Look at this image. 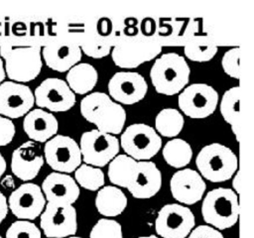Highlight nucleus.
I'll list each match as a JSON object with an SVG mask.
<instances>
[{
	"mask_svg": "<svg viewBox=\"0 0 254 238\" xmlns=\"http://www.w3.org/2000/svg\"><path fill=\"white\" fill-rule=\"evenodd\" d=\"M80 113L86 121L94 124L98 131L111 135L121 133L126 121V112L121 104L99 91L82 98Z\"/></svg>",
	"mask_w": 254,
	"mask_h": 238,
	"instance_id": "nucleus-1",
	"label": "nucleus"
},
{
	"mask_svg": "<svg viewBox=\"0 0 254 238\" xmlns=\"http://www.w3.org/2000/svg\"><path fill=\"white\" fill-rule=\"evenodd\" d=\"M190 69L183 56L167 53L157 58L151 67L150 77L158 93L175 95L188 84Z\"/></svg>",
	"mask_w": 254,
	"mask_h": 238,
	"instance_id": "nucleus-2",
	"label": "nucleus"
},
{
	"mask_svg": "<svg viewBox=\"0 0 254 238\" xmlns=\"http://www.w3.org/2000/svg\"><path fill=\"white\" fill-rule=\"evenodd\" d=\"M203 220L217 230L232 227L239 217V200L233 189L216 187L209 190L201 204Z\"/></svg>",
	"mask_w": 254,
	"mask_h": 238,
	"instance_id": "nucleus-3",
	"label": "nucleus"
},
{
	"mask_svg": "<svg viewBox=\"0 0 254 238\" xmlns=\"http://www.w3.org/2000/svg\"><path fill=\"white\" fill-rule=\"evenodd\" d=\"M195 165L202 178L212 182H221L229 179L235 174L238 160L228 147L219 143H212L199 151Z\"/></svg>",
	"mask_w": 254,
	"mask_h": 238,
	"instance_id": "nucleus-4",
	"label": "nucleus"
},
{
	"mask_svg": "<svg viewBox=\"0 0 254 238\" xmlns=\"http://www.w3.org/2000/svg\"><path fill=\"white\" fill-rule=\"evenodd\" d=\"M0 55L5 60V73L11 81L28 82L41 72L43 60L38 46L12 48L10 45H2Z\"/></svg>",
	"mask_w": 254,
	"mask_h": 238,
	"instance_id": "nucleus-5",
	"label": "nucleus"
},
{
	"mask_svg": "<svg viewBox=\"0 0 254 238\" xmlns=\"http://www.w3.org/2000/svg\"><path fill=\"white\" fill-rule=\"evenodd\" d=\"M120 145L127 156L136 161H149L162 147V139L147 124L129 125L121 135Z\"/></svg>",
	"mask_w": 254,
	"mask_h": 238,
	"instance_id": "nucleus-6",
	"label": "nucleus"
},
{
	"mask_svg": "<svg viewBox=\"0 0 254 238\" xmlns=\"http://www.w3.org/2000/svg\"><path fill=\"white\" fill-rule=\"evenodd\" d=\"M119 141L111 134L90 130L80 137L79 150L84 164L100 168L109 164L119 152Z\"/></svg>",
	"mask_w": 254,
	"mask_h": 238,
	"instance_id": "nucleus-7",
	"label": "nucleus"
},
{
	"mask_svg": "<svg viewBox=\"0 0 254 238\" xmlns=\"http://www.w3.org/2000/svg\"><path fill=\"white\" fill-rule=\"evenodd\" d=\"M161 52L162 46L156 41L125 38L114 45L111 57L115 65L122 68H134L157 58Z\"/></svg>",
	"mask_w": 254,
	"mask_h": 238,
	"instance_id": "nucleus-8",
	"label": "nucleus"
},
{
	"mask_svg": "<svg viewBox=\"0 0 254 238\" xmlns=\"http://www.w3.org/2000/svg\"><path fill=\"white\" fill-rule=\"evenodd\" d=\"M195 223L192 211L183 204L169 203L158 212L155 230L161 238H186Z\"/></svg>",
	"mask_w": 254,
	"mask_h": 238,
	"instance_id": "nucleus-9",
	"label": "nucleus"
},
{
	"mask_svg": "<svg viewBox=\"0 0 254 238\" xmlns=\"http://www.w3.org/2000/svg\"><path fill=\"white\" fill-rule=\"evenodd\" d=\"M218 103V93L206 83H192L179 94L178 104L187 116L202 119L211 115Z\"/></svg>",
	"mask_w": 254,
	"mask_h": 238,
	"instance_id": "nucleus-10",
	"label": "nucleus"
},
{
	"mask_svg": "<svg viewBox=\"0 0 254 238\" xmlns=\"http://www.w3.org/2000/svg\"><path fill=\"white\" fill-rule=\"evenodd\" d=\"M44 157L54 171L63 174L74 172L82 160L77 143L64 135H56L46 142Z\"/></svg>",
	"mask_w": 254,
	"mask_h": 238,
	"instance_id": "nucleus-11",
	"label": "nucleus"
},
{
	"mask_svg": "<svg viewBox=\"0 0 254 238\" xmlns=\"http://www.w3.org/2000/svg\"><path fill=\"white\" fill-rule=\"evenodd\" d=\"M35 103L40 108L52 112H64L70 109L76 101L75 94L67 83L58 77L44 79L35 89Z\"/></svg>",
	"mask_w": 254,
	"mask_h": 238,
	"instance_id": "nucleus-12",
	"label": "nucleus"
},
{
	"mask_svg": "<svg viewBox=\"0 0 254 238\" xmlns=\"http://www.w3.org/2000/svg\"><path fill=\"white\" fill-rule=\"evenodd\" d=\"M40 226L48 238L73 236L77 229L76 210L72 205L58 206L47 203L41 213Z\"/></svg>",
	"mask_w": 254,
	"mask_h": 238,
	"instance_id": "nucleus-13",
	"label": "nucleus"
},
{
	"mask_svg": "<svg viewBox=\"0 0 254 238\" xmlns=\"http://www.w3.org/2000/svg\"><path fill=\"white\" fill-rule=\"evenodd\" d=\"M8 208L20 220H34L41 215L46 198L41 187L33 182H25L15 188L7 199Z\"/></svg>",
	"mask_w": 254,
	"mask_h": 238,
	"instance_id": "nucleus-14",
	"label": "nucleus"
},
{
	"mask_svg": "<svg viewBox=\"0 0 254 238\" xmlns=\"http://www.w3.org/2000/svg\"><path fill=\"white\" fill-rule=\"evenodd\" d=\"M35 104L29 86L11 80L0 84V115L9 119L25 116Z\"/></svg>",
	"mask_w": 254,
	"mask_h": 238,
	"instance_id": "nucleus-15",
	"label": "nucleus"
},
{
	"mask_svg": "<svg viewBox=\"0 0 254 238\" xmlns=\"http://www.w3.org/2000/svg\"><path fill=\"white\" fill-rule=\"evenodd\" d=\"M147 91L146 79L135 71H118L108 82L109 95L119 104H135L145 97Z\"/></svg>",
	"mask_w": 254,
	"mask_h": 238,
	"instance_id": "nucleus-16",
	"label": "nucleus"
},
{
	"mask_svg": "<svg viewBox=\"0 0 254 238\" xmlns=\"http://www.w3.org/2000/svg\"><path fill=\"white\" fill-rule=\"evenodd\" d=\"M170 187L176 200L183 204L191 205L202 198L206 184L196 171L182 169L173 175Z\"/></svg>",
	"mask_w": 254,
	"mask_h": 238,
	"instance_id": "nucleus-17",
	"label": "nucleus"
},
{
	"mask_svg": "<svg viewBox=\"0 0 254 238\" xmlns=\"http://www.w3.org/2000/svg\"><path fill=\"white\" fill-rule=\"evenodd\" d=\"M41 189L48 203L58 206L72 205L80 193L74 178L58 172L51 173L46 177Z\"/></svg>",
	"mask_w": 254,
	"mask_h": 238,
	"instance_id": "nucleus-18",
	"label": "nucleus"
},
{
	"mask_svg": "<svg viewBox=\"0 0 254 238\" xmlns=\"http://www.w3.org/2000/svg\"><path fill=\"white\" fill-rule=\"evenodd\" d=\"M44 165L41 147L34 141H27L13 151L11 157V171L24 181L35 178Z\"/></svg>",
	"mask_w": 254,
	"mask_h": 238,
	"instance_id": "nucleus-19",
	"label": "nucleus"
},
{
	"mask_svg": "<svg viewBox=\"0 0 254 238\" xmlns=\"http://www.w3.org/2000/svg\"><path fill=\"white\" fill-rule=\"evenodd\" d=\"M41 54L46 64L59 72L68 71L81 59L79 45L68 40L49 43L43 48Z\"/></svg>",
	"mask_w": 254,
	"mask_h": 238,
	"instance_id": "nucleus-20",
	"label": "nucleus"
},
{
	"mask_svg": "<svg viewBox=\"0 0 254 238\" xmlns=\"http://www.w3.org/2000/svg\"><path fill=\"white\" fill-rule=\"evenodd\" d=\"M162 186V174L156 164L151 161H138L136 174L130 185L129 192L139 199L151 198L159 192Z\"/></svg>",
	"mask_w": 254,
	"mask_h": 238,
	"instance_id": "nucleus-21",
	"label": "nucleus"
},
{
	"mask_svg": "<svg viewBox=\"0 0 254 238\" xmlns=\"http://www.w3.org/2000/svg\"><path fill=\"white\" fill-rule=\"evenodd\" d=\"M23 129L31 141L46 143L56 136L59 122L54 114L42 108L29 111L23 120Z\"/></svg>",
	"mask_w": 254,
	"mask_h": 238,
	"instance_id": "nucleus-22",
	"label": "nucleus"
},
{
	"mask_svg": "<svg viewBox=\"0 0 254 238\" xmlns=\"http://www.w3.org/2000/svg\"><path fill=\"white\" fill-rule=\"evenodd\" d=\"M97 211L106 217H114L121 214L127 206V197L124 192L115 185H106L99 188L95 197Z\"/></svg>",
	"mask_w": 254,
	"mask_h": 238,
	"instance_id": "nucleus-23",
	"label": "nucleus"
},
{
	"mask_svg": "<svg viewBox=\"0 0 254 238\" xmlns=\"http://www.w3.org/2000/svg\"><path fill=\"white\" fill-rule=\"evenodd\" d=\"M98 79L96 68L87 62L72 66L66 74V83L75 94H85L93 89Z\"/></svg>",
	"mask_w": 254,
	"mask_h": 238,
	"instance_id": "nucleus-24",
	"label": "nucleus"
},
{
	"mask_svg": "<svg viewBox=\"0 0 254 238\" xmlns=\"http://www.w3.org/2000/svg\"><path fill=\"white\" fill-rule=\"evenodd\" d=\"M138 161L127 155H117L108 166V178L116 186L128 187L136 174Z\"/></svg>",
	"mask_w": 254,
	"mask_h": 238,
	"instance_id": "nucleus-25",
	"label": "nucleus"
},
{
	"mask_svg": "<svg viewBox=\"0 0 254 238\" xmlns=\"http://www.w3.org/2000/svg\"><path fill=\"white\" fill-rule=\"evenodd\" d=\"M240 86L227 89L220 101V113L223 119L231 125L232 132L238 139L240 129Z\"/></svg>",
	"mask_w": 254,
	"mask_h": 238,
	"instance_id": "nucleus-26",
	"label": "nucleus"
},
{
	"mask_svg": "<svg viewBox=\"0 0 254 238\" xmlns=\"http://www.w3.org/2000/svg\"><path fill=\"white\" fill-rule=\"evenodd\" d=\"M163 157L168 165L181 169L189 165L192 158V150L190 144L180 138H174L167 142L163 148Z\"/></svg>",
	"mask_w": 254,
	"mask_h": 238,
	"instance_id": "nucleus-27",
	"label": "nucleus"
},
{
	"mask_svg": "<svg viewBox=\"0 0 254 238\" xmlns=\"http://www.w3.org/2000/svg\"><path fill=\"white\" fill-rule=\"evenodd\" d=\"M185 125V119L180 111L175 108L162 109L156 116V132L164 137L174 138L181 133Z\"/></svg>",
	"mask_w": 254,
	"mask_h": 238,
	"instance_id": "nucleus-28",
	"label": "nucleus"
},
{
	"mask_svg": "<svg viewBox=\"0 0 254 238\" xmlns=\"http://www.w3.org/2000/svg\"><path fill=\"white\" fill-rule=\"evenodd\" d=\"M185 56L193 61L210 60L217 53V46L205 37H195L188 41L184 49Z\"/></svg>",
	"mask_w": 254,
	"mask_h": 238,
	"instance_id": "nucleus-29",
	"label": "nucleus"
},
{
	"mask_svg": "<svg viewBox=\"0 0 254 238\" xmlns=\"http://www.w3.org/2000/svg\"><path fill=\"white\" fill-rule=\"evenodd\" d=\"M74 180L85 189L95 191L101 188L105 182L103 172L96 167L81 164L74 171Z\"/></svg>",
	"mask_w": 254,
	"mask_h": 238,
	"instance_id": "nucleus-30",
	"label": "nucleus"
},
{
	"mask_svg": "<svg viewBox=\"0 0 254 238\" xmlns=\"http://www.w3.org/2000/svg\"><path fill=\"white\" fill-rule=\"evenodd\" d=\"M89 238H123L122 227L113 219L102 218L92 227Z\"/></svg>",
	"mask_w": 254,
	"mask_h": 238,
	"instance_id": "nucleus-31",
	"label": "nucleus"
},
{
	"mask_svg": "<svg viewBox=\"0 0 254 238\" xmlns=\"http://www.w3.org/2000/svg\"><path fill=\"white\" fill-rule=\"evenodd\" d=\"M6 238H42L41 230L29 220H17L6 231Z\"/></svg>",
	"mask_w": 254,
	"mask_h": 238,
	"instance_id": "nucleus-32",
	"label": "nucleus"
},
{
	"mask_svg": "<svg viewBox=\"0 0 254 238\" xmlns=\"http://www.w3.org/2000/svg\"><path fill=\"white\" fill-rule=\"evenodd\" d=\"M83 52L94 59H100L106 57L111 50V43L106 40H101L98 37L85 38L80 46Z\"/></svg>",
	"mask_w": 254,
	"mask_h": 238,
	"instance_id": "nucleus-33",
	"label": "nucleus"
},
{
	"mask_svg": "<svg viewBox=\"0 0 254 238\" xmlns=\"http://www.w3.org/2000/svg\"><path fill=\"white\" fill-rule=\"evenodd\" d=\"M240 59L241 49L236 47L228 50L221 60V65L224 72L236 79L240 78Z\"/></svg>",
	"mask_w": 254,
	"mask_h": 238,
	"instance_id": "nucleus-34",
	"label": "nucleus"
},
{
	"mask_svg": "<svg viewBox=\"0 0 254 238\" xmlns=\"http://www.w3.org/2000/svg\"><path fill=\"white\" fill-rule=\"evenodd\" d=\"M15 133L16 129L12 120L0 115V147L11 143Z\"/></svg>",
	"mask_w": 254,
	"mask_h": 238,
	"instance_id": "nucleus-35",
	"label": "nucleus"
},
{
	"mask_svg": "<svg viewBox=\"0 0 254 238\" xmlns=\"http://www.w3.org/2000/svg\"><path fill=\"white\" fill-rule=\"evenodd\" d=\"M188 238H224L222 233L210 225H199L192 229Z\"/></svg>",
	"mask_w": 254,
	"mask_h": 238,
	"instance_id": "nucleus-36",
	"label": "nucleus"
},
{
	"mask_svg": "<svg viewBox=\"0 0 254 238\" xmlns=\"http://www.w3.org/2000/svg\"><path fill=\"white\" fill-rule=\"evenodd\" d=\"M142 33L145 36H151L154 34L155 29H156V24L155 21L151 18H145L142 21Z\"/></svg>",
	"mask_w": 254,
	"mask_h": 238,
	"instance_id": "nucleus-37",
	"label": "nucleus"
},
{
	"mask_svg": "<svg viewBox=\"0 0 254 238\" xmlns=\"http://www.w3.org/2000/svg\"><path fill=\"white\" fill-rule=\"evenodd\" d=\"M8 202L6 196L0 191V224L6 218L8 213Z\"/></svg>",
	"mask_w": 254,
	"mask_h": 238,
	"instance_id": "nucleus-38",
	"label": "nucleus"
},
{
	"mask_svg": "<svg viewBox=\"0 0 254 238\" xmlns=\"http://www.w3.org/2000/svg\"><path fill=\"white\" fill-rule=\"evenodd\" d=\"M112 29V25L108 19H101L100 23L98 24V33L102 36H106L110 33Z\"/></svg>",
	"mask_w": 254,
	"mask_h": 238,
	"instance_id": "nucleus-39",
	"label": "nucleus"
},
{
	"mask_svg": "<svg viewBox=\"0 0 254 238\" xmlns=\"http://www.w3.org/2000/svg\"><path fill=\"white\" fill-rule=\"evenodd\" d=\"M1 184L7 188V189H13L14 186H15V183H14V179L11 176H6L2 181H1Z\"/></svg>",
	"mask_w": 254,
	"mask_h": 238,
	"instance_id": "nucleus-40",
	"label": "nucleus"
},
{
	"mask_svg": "<svg viewBox=\"0 0 254 238\" xmlns=\"http://www.w3.org/2000/svg\"><path fill=\"white\" fill-rule=\"evenodd\" d=\"M232 185H233V188H234V192H240V173L238 171V173L236 174L234 179H233V182H232Z\"/></svg>",
	"mask_w": 254,
	"mask_h": 238,
	"instance_id": "nucleus-41",
	"label": "nucleus"
},
{
	"mask_svg": "<svg viewBox=\"0 0 254 238\" xmlns=\"http://www.w3.org/2000/svg\"><path fill=\"white\" fill-rule=\"evenodd\" d=\"M6 167H7L6 161H5L4 157L2 156V154L0 153V178H1V177L4 175V173L6 171Z\"/></svg>",
	"mask_w": 254,
	"mask_h": 238,
	"instance_id": "nucleus-42",
	"label": "nucleus"
},
{
	"mask_svg": "<svg viewBox=\"0 0 254 238\" xmlns=\"http://www.w3.org/2000/svg\"><path fill=\"white\" fill-rule=\"evenodd\" d=\"M5 76H6V73H5V68H4V62L0 57V84L4 81Z\"/></svg>",
	"mask_w": 254,
	"mask_h": 238,
	"instance_id": "nucleus-43",
	"label": "nucleus"
},
{
	"mask_svg": "<svg viewBox=\"0 0 254 238\" xmlns=\"http://www.w3.org/2000/svg\"><path fill=\"white\" fill-rule=\"evenodd\" d=\"M139 238H159V237L156 235H149V236H141Z\"/></svg>",
	"mask_w": 254,
	"mask_h": 238,
	"instance_id": "nucleus-44",
	"label": "nucleus"
},
{
	"mask_svg": "<svg viewBox=\"0 0 254 238\" xmlns=\"http://www.w3.org/2000/svg\"><path fill=\"white\" fill-rule=\"evenodd\" d=\"M66 238H81V237H76V236H69V237H66Z\"/></svg>",
	"mask_w": 254,
	"mask_h": 238,
	"instance_id": "nucleus-45",
	"label": "nucleus"
},
{
	"mask_svg": "<svg viewBox=\"0 0 254 238\" xmlns=\"http://www.w3.org/2000/svg\"><path fill=\"white\" fill-rule=\"evenodd\" d=\"M0 238H2V237H1V236H0Z\"/></svg>",
	"mask_w": 254,
	"mask_h": 238,
	"instance_id": "nucleus-46",
	"label": "nucleus"
}]
</instances>
